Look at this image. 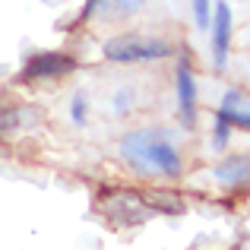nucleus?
<instances>
[{"mask_svg": "<svg viewBox=\"0 0 250 250\" xmlns=\"http://www.w3.org/2000/svg\"><path fill=\"white\" fill-rule=\"evenodd\" d=\"M121 159L130 165V171L140 177H174L184 174V155L174 146L171 133L165 127H136L130 133L121 136V146H117Z\"/></svg>", "mask_w": 250, "mask_h": 250, "instance_id": "nucleus-1", "label": "nucleus"}, {"mask_svg": "<svg viewBox=\"0 0 250 250\" xmlns=\"http://www.w3.org/2000/svg\"><path fill=\"white\" fill-rule=\"evenodd\" d=\"M174 54V44L155 35H136V32H121L111 35L102 44V57L108 63H152L165 61Z\"/></svg>", "mask_w": 250, "mask_h": 250, "instance_id": "nucleus-2", "label": "nucleus"}, {"mask_svg": "<svg viewBox=\"0 0 250 250\" xmlns=\"http://www.w3.org/2000/svg\"><path fill=\"white\" fill-rule=\"evenodd\" d=\"M80 67L73 54L67 51H42V54H32L29 61L19 70V80L22 83H44V80H61V76H70Z\"/></svg>", "mask_w": 250, "mask_h": 250, "instance_id": "nucleus-3", "label": "nucleus"}, {"mask_svg": "<svg viewBox=\"0 0 250 250\" xmlns=\"http://www.w3.org/2000/svg\"><path fill=\"white\" fill-rule=\"evenodd\" d=\"M231 29H234L231 3H225V0H212V19H209V32H212V63H215V70H219V73L228 67Z\"/></svg>", "mask_w": 250, "mask_h": 250, "instance_id": "nucleus-4", "label": "nucleus"}, {"mask_svg": "<svg viewBox=\"0 0 250 250\" xmlns=\"http://www.w3.org/2000/svg\"><path fill=\"white\" fill-rule=\"evenodd\" d=\"M174 85H177V111H181V124L187 130L196 127V76H193V67L190 61L181 54L177 61V70H174Z\"/></svg>", "mask_w": 250, "mask_h": 250, "instance_id": "nucleus-5", "label": "nucleus"}, {"mask_svg": "<svg viewBox=\"0 0 250 250\" xmlns=\"http://www.w3.org/2000/svg\"><path fill=\"white\" fill-rule=\"evenodd\" d=\"M146 6V0H85L80 19H130Z\"/></svg>", "mask_w": 250, "mask_h": 250, "instance_id": "nucleus-6", "label": "nucleus"}, {"mask_svg": "<svg viewBox=\"0 0 250 250\" xmlns=\"http://www.w3.org/2000/svg\"><path fill=\"white\" fill-rule=\"evenodd\" d=\"M215 114L225 117L231 127L238 130H250V111H247V95L241 89H228L225 95H222L219 108H215Z\"/></svg>", "mask_w": 250, "mask_h": 250, "instance_id": "nucleus-7", "label": "nucleus"}, {"mask_svg": "<svg viewBox=\"0 0 250 250\" xmlns=\"http://www.w3.org/2000/svg\"><path fill=\"white\" fill-rule=\"evenodd\" d=\"M215 181L228 184V187H244L247 177H250V165H247V155H228L225 162H219V165L212 168Z\"/></svg>", "mask_w": 250, "mask_h": 250, "instance_id": "nucleus-8", "label": "nucleus"}, {"mask_svg": "<svg viewBox=\"0 0 250 250\" xmlns=\"http://www.w3.org/2000/svg\"><path fill=\"white\" fill-rule=\"evenodd\" d=\"M146 203H149V209H152V212H171V215L184 212V200L177 193H162V190H152V193H146Z\"/></svg>", "mask_w": 250, "mask_h": 250, "instance_id": "nucleus-9", "label": "nucleus"}, {"mask_svg": "<svg viewBox=\"0 0 250 250\" xmlns=\"http://www.w3.org/2000/svg\"><path fill=\"white\" fill-rule=\"evenodd\" d=\"M70 121L76 124V127H85L89 124V95L85 92H76L73 102H70Z\"/></svg>", "mask_w": 250, "mask_h": 250, "instance_id": "nucleus-10", "label": "nucleus"}, {"mask_svg": "<svg viewBox=\"0 0 250 250\" xmlns=\"http://www.w3.org/2000/svg\"><path fill=\"white\" fill-rule=\"evenodd\" d=\"M231 130H234V127L225 121V117L215 114V124H212V146H215V152L228 149V143H231Z\"/></svg>", "mask_w": 250, "mask_h": 250, "instance_id": "nucleus-11", "label": "nucleus"}, {"mask_svg": "<svg viewBox=\"0 0 250 250\" xmlns=\"http://www.w3.org/2000/svg\"><path fill=\"white\" fill-rule=\"evenodd\" d=\"M209 19H212V0H193V25L200 32H209Z\"/></svg>", "mask_w": 250, "mask_h": 250, "instance_id": "nucleus-12", "label": "nucleus"}, {"mask_svg": "<svg viewBox=\"0 0 250 250\" xmlns=\"http://www.w3.org/2000/svg\"><path fill=\"white\" fill-rule=\"evenodd\" d=\"M130 102H133V92H130V89H121L114 98H111V111H114V114H127V111L133 108Z\"/></svg>", "mask_w": 250, "mask_h": 250, "instance_id": "nucleus-13", "label": "nucleus"}]
</instances>
